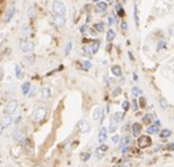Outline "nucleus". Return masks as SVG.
<instances>
[{
	"label": "nucleus",
	"mask_w": 174,
	"mask_h": 167,
	"mask_svg": "<svg viewBox=\"0 0 174 167\" xmlns=\"http://www.w3.org/2000/svg\"><path fill=\"white\" fill-rule=\"evenodd\" d=\"M52 10H53V13L55 15H64L66 13V6L63 1H60V0H55V1L53 3L52 5Z\"/></svg>",
	"instance_id": "obj_1"
},
{
	"label": "nucleus",
	"mask_w": 174,
	"mask_h": 167,
	"mask_svg": "<svg viewBox=\"0 0 174 167\" xmlns=\"http://www.w3.org/2000/svg\"><path fill=\"white\" fill-rule=\"evenodd\" d=\"M19 46H20V49L26 54L31 53L34 49V42L28 39H21L19 41Z\"/></svg>",
	"instance_id": "obj_2"
},
{
	"label": "nucleus",
	"mask_w": 174,
	"mask_h": 167,
	"mask_svg": "<svg viewBox=\"0 0 174 167\" xmlns=\"http://www.w3.org/2000/svg\"><path fill=\"white\" fill-rule=\"evenodd\" d=\"M46 114H47V112H46L45 107H38L37 109H34V112L32 113V119H33V121L39 122V121H41L46 117Z\"/></svg>",
	"instance_id": "obj_3"
},
{
	"label": "nucleus",
	"mask_w": 174,
	"mask_h": 167,
	"mask_svg": "<svg viewBox=\"0 0 174 167\" xmlns=\"http://www.w3.org/2000/svg\"><path fill=\"white\" fill-rule=\"evenodd\" d=\"M18 106H19V102H18L17 100H11V101L6 105V107H5V113L8 114V116L14 114V112L17 111Z\"/></svg>",
	"instance_id": "obj_4"
},
{
	"label": "nucleus",
	"mask_w": 174,
	"mask_h": 167,
	"mask_svg": "<svg viewBox=\"0 0 174 167\" xmlns=\"http://www.w3.org/2000/svg\"><path fill=\"white\" fill-rule=\"evenodd\" d=\"M152 144V139L148 135H139V140H138V145L141 148H145Z\"/></svg>",
	"instance_id": "obj_5"
},
{
	"label": "nucleus",
	"mask_w": 174,
	"mask_h": 167,
	"mask_svg": "<svg viewBox=\"0 0 174 167\" xmlns=\"http://www.w3.org/2000/svg\"><path fill=\"white\" fill-rule=\"evenodd\" d=\"M78 128L81 133H88L91 131V125L88 124V121L85 120V119H81L79 122H78Z\"/></svg>",
	"instance_id": "obj_6"
},
{
	"label": "nucleus",
	"mask_w": 174,
	"mask_h": 167,
	"mask_svg": "<svg viewBox=\"0 0 174 167\" xmlns=\"http://www.w3.org/2000/svg\"><path fill=\"white\" fill-rule=\"evenodd\" d=\"M14 14H15V7L11 6L10 8H7V11L5 12V15H4V22H5V24H8V22L13 19Z\"/></svg>",
	"instance_id": "obj_7"
},
{
	"label": "nucleus",
	"mask_w": 174,
	"mask_h": 167,
	"mask_svg": "<svg viewBox=\"0 0 174 167\" xmlns=\"http://www.w3.org/2000/svg\"><path fill=\"white\" fill-rule=\"evenodd\" d=\"M13 124V118H12V116H4V117H1L0 118V125H1L4 128H6V127H8V126H11Z\"/></svg>",
	"instance_id": "obj_8"
},
{
	"label": "nucleus",
	"mask_w": 174,
	"mask_h": 167,
	"mask_svg": "<svg viewBox=\"0 0 174 167\" xmlns=\"http://www.w3.org/2000/svg\"><path fill=\"white\" fill-rule=\"evenodd\" d=\"M53 22L56 27H64L66 24V18L64 15H55L53 19Z\"/></svg>",
	"instance_id": "obj_9"
},
{
	"label": "nucleus",
	"mask_w": 174,
	"mask_h": 167,
	"mask_svg": "<svg viewBox=\"0 0 174 167\" xmlns=\"http://www.w3.org/2000/svg\"><path fill=\"white\" fill-rule=\"evenodd\" d=\"M37 15H38V8H37V6L32 5V6L28 7V10H27V17H28V19L33 20V19H35Z\"/></svg>",
	"instance_id": "obj_10"
},
{
	"label": "nucleus",
	"mask_w": 174,
	"mask_h": 167,
	"mask_svg": "<svg viewBox=\"0 0 174 167\" xmlns=\"http://www.w3.org/2000/svg\"><path fill=\"white\" fill-rule=\"evenodd\" d=\"M20 33H21V35H22V37H25V38L30 37V35L32 34V29H31V26L28 25V24L22 25L21 30H20Z\"/></svg>",
	"instance_id": "obj_11"
},
{
	"label": "nucleus",
	"mask_w": 174,
	"mask_h": 167,
	"mask_svg": "<svg viewBox=\"0 0 174 167\" xmlns=\"http://www.w3.org/2000/svg\"><path fill=\"white\" fill-rule=\"evenodd\" d=\"M107 139V128L106 127H101L99 131V135H98V140L100 144H104Z\"/></svg>",
	"instance_id": "obj_12"
},
{
	"label": "nucleus",
	"mask_w": 174,
	"mask_h": 167,
	"mask_svg": "<svg viewBox=\"0 0 174 167\" xmlns=\"http://www.w3.org/2000/svg\"><path fill=\"white\" fill-rule=\"evenodd\" d=\"M51 97V88L49 87H44L40 92V100H47Z\"/></svg>",
	"instance_id": "obj_13"
},
{
	"label": "nucleus",
	"mask_w": 174,
	"mask_h": 167,
	"mask_svg": "<svg viewBox=\"0 0 174 167\" xmlns=\"http://www.w3.org/2000/svg\"><path fill=\"white\" fill-rule=\"evenodd\" d=\"M141 125L139 122H134L132 125V133H133V136H139L140 133H141Z\"/></svg>",
	"instance_id": "obj_14"
},
{
	"label": "nucleus",
	"mask_w": 174,
	"mask_h": 167,
	"mask_svg": "<svg viewBox=\"0 0 174 167\" xmlns=\"http://www.w3.org/2000/svg\"><path fill=\"white\" fill-rule=\"evenodd\" d=\"M22 138H24V131L21 128H18L13 132V139L15 141H21Z\"/></svg>",
	"instance_id": "obj_15"
},
{
	"label": "nucleus",
	"mask_w": 174,
	"mask_h": 167,
	"mask_svg": "<svg viewBox=\"0 0 174 167\" xmlns=\"http://www.w3.org/2000/svg\"><path fill=\"white\" fill-rule=\"evenodd\" d=\"M99 48H100V41L98 39H94L91 44V51H92V54H97L99 52Z\"/></svg>",
	"instance_id": "obj_16"
},
{
	"label": "nucleus",
	"mask_w": 174,
	"mask_h": 167,
	"mask_svg": "<svg viewBox=\"0 0 174 167\" xmlns=\"http://www.w3.org/2000/svg\"><path fill=\"white\" fill-rule=\"evenodd\" d=\"M102 118H104V112H102V109L101 108H95L94 111H93V119L94 120H99V119H101L102 120Z\"/></svg>",
	"instance_id": "obj_17"
},
{
	"label": "nucleus",
	"mask_w": 174,
	"mask_h": 167,
	"mask_svg": "<svg viewBox=\"0 0 174 167\" xmlns=\"http://www.w3.org/2000/svg\"><path fill=\"white\" fill-rule=\"evenodd\" d=\"M107 7H108V5H107V3L106 1H100L99 3H97V10L99 11V12H105V11H107Z\"/></svg>",
	"instance_id": "obj_18"
},
{
	"label": "nucleus",
	"mask_w": 174,
	"mask_h": 167,
	"mask_svg": "<svg viewBox=\"0 0 174 167\" xmlns=\"http://www.w3.org/2000/svg\"><path fill=\"white\" fill-rule=\"evenodd\" d=\"M111 72L113 73V75H115V77H121V74H122V71H121V68L119 67V66H112L111 67Z\"/></svg>",
	"instance_id": "obj_19"
},
{
	"label": "nucleus",
	"mask_w": 174,
	"mask_h": 167,
	"mask_svg": "<svg viewBox=\"0 0 174 167\" xmlns=\"http://www.w3.org/2000/svg\"><path fill=\"white\" fill-rule=\"evenodd\" d=\"M115 35H117V34H115V32H114L112 29H109V30L107 31V34H106L107 41H108V42H112V41L115 39Z\"/></svg>",
	"instance_id": "obj_20"
},
{
	"label": "nucleus",
	"mask_w": 174,
	"mask_h": 167,
	"mask_svg": "<svg viewBox=\"0 0 174 167\" xmlns=\"http://www.w3.org/2000/svg\"><path fill=\"white\" fill-rule=\"evenodd\" d=\"M147 133L148 134H157V133H160V128L158 125H153V126H150L147 128Z\"/></svg>",
	"instance_id": "obj_21"
},
{
	"label": "nucleus",
	"mask_w": 174,
	"mask_h": 167,
	"mask_svg": "<svg viewBox=\"0 0 174 167\" xmlns=\"http://www.w3.org/2000/svg\"><path fill=\"white\" fill-rule=\"evenodd\" d=\"M82 51H84V54L86 55L87 58H90L91 59V57H92V51H91V45L88 46V45H85L84 47H82Z\"/></svg>",
	"instance_id": "obj_22"
},
{
	"label": "nucleus",
	"mask_w": 174,
	"mask_h": 167,
	"mask_svg": "<svg viewBox=\"0 0 174 167\" xmlns=\"http://www.w3.org/2000/svg\"><path fill=\"white\" fill-rule=\"evenodd\" d=\"M117 128H118V122L112 118V119H111V124H109V128H108V131H109L111 133H114L115 131H117Z\"/></svg>",
	"instance_id": "obj_23"
},
{
	"label": "nucleus",
	"mask_w": 174,
	"mask_h": 167,
	"mask_svg": "<svg viewBox=\"0 0 174 167\" xmlns=\"http://www.w3.org/2000/svg\"><path fill=\"white\" fill-rule=\"evenodd\" d=\"M94 29H95V31L97 32H104L105 31V22H102V21H100V22H97L95 25H94Z\"/></svg>",
	"instance_id": "obj_24"
},
{
	"label": "nucleus",
	"mask_w": 174,
	"mask_h": 167,
	"mask_svg": "<svg viewBox=\"0 0 174 167\" xmlns=\"http://www.w3.org/2000/svg\"><path fill=\"white\" fill-rule=\"evenodd\" d=\"M124 117H125L124 112H115L114 116H113V119L117 121V122H120V121L124 119Z\"/></svg>",
	"instance_id": "obj_25"
},
{
	"label": "nucleus",
	"mask_w": 174,
	"mask_h": 167,
	"mask_svg": "<svg viewBox=\"0 0 174 167\" xmlns=\"http://www.w3.org/2000/svg\"><path fill=\"white\" fill-rule=\"evenodd\" d=\"M128 141H129V136H128V135L122 136V138L120 139V141H119V147H124V146H126V145L128 144Z\"/></svg>",
	"instance_id": "obj_26"
},
{
	"label": "nucleus",
	"mask_w": 174,
	"mask_h": 167,
	"mask_svg": "<svg viewBox=\"0 0 174 167\" xmlns=\"http://www.w3.org/2000/svg\"><path fill=\"white\" fill-rule=\"evenodd\" d=\"M152 121H153V116H152V114H150V113H148V114H146V116H145V117L142 118V122H143V124H146V125H150Z\"/></svg>",
	"instance_id": "obj_27"
},
{
	"label": "nucleus",
	"mask_w": 174,
	"mask_h": 167,
	"mask_svg": "<svg viewBox=\"0 0 174 167\" xmlns=\"http://www.w3.org/2000/svg\"><path fill=\"white\" fill-rule=\"evenodd\" d=\"M30 90H31L30 84H28V82H24V84H22V86H21V91H22V93L26 95V94H28Z\"/></svg>",
	"instance_id": "obj_28"
},
{
	"label": "nucleus",
	"mask_w": 174,
	"mask_h": 167,
	"mask_svg": "<svg viewBox=\"0 0 174 167\" xmlns=\"http://www.w3.org/2000/svg\"><path fill=\"white\" fill-rule=\"evenodd\" d=\"M14 72H15V77L17 78H22V70H21V67L18 64L14 65Z\"/></svg>",
	"instance_id": "obj_29"
},
{
	"label": "nucleus",
	"mask_w": 174,
	"mask_h": 167,
	"mask_svg": "<svg viewBox=\"0 0 174 167\" xmlns=\"http://www.w3.org/2000/svg\"><path fill=\"white\" fill-rule=\"evenodd\" d=\"M115 11H117V13H118L119 17H124V15H125L124 8H122V6H121L120 4H117V5H115Z\"/></svg>",
	"instance_id": "obj_30"
},
{
	"label": "nucleus",
	"mask_w": 174,
	"mask_h": 167,
	"mask_svg": "<svg viewBox=\"0 0 174 167\" xmlns=\"http://www.w3.org/2000/svg\"><path fill=\"white\" fill-rule=\"evenodd\" d=\"M88 30H90V27L87 26L86 24H85V25H81L80 29H79V31H80V33H81L82 35H85L86 33H88Z\"/></svg>",
	"instance_id": "obj_31"
},
{
	"label": "nucleus",
	"mask_w": 174,
	"mask_h": 167,
	"mask_svg": "<svg viewBox=\"0 0 174 167\" xmlns=\"http://www.w3.org/2000/svg\"><path fill=\"white\" fill-rule=\"evenodd\" d=\"M121 92H122V90H121L120 87L114 88L113 92H112V97H113V98H117V97H119V95L121 94Z\"/></svg>",
	"instance_id": "obj_32"
},
{
	"label": "nucleus",
	"mask_w": 174,
	"mask_h": 167,
	"mask_svg": "<svg viewBox=\"0 0 174 167\" xmlns=\"http://www.w3.org/2000/svg\"><path fill=\"white\" fill-rule=\"evenodd\" d=\"M72 46H73L72 41H68V42L66 44V47H65V54H66V55H68V54L71 53V51H72Z\"/></svg>",
	"instance_id": "obj_33"
},
{
	"label": "nucleus",
	"mask_w": 174,
	"mask_h": 167,
	"mask_svg": "<svg viewBox=\"0 0 174 167\" xmlns=\"http://www.w3.org/2000/svg\"><path fill=\"white\" fill-rule=\"evenodd\" d=\"M172 135V131L171 129H164L161 133H160V136L161 138H168Z\"/></svg>",
	"instance_id": "obj_34"
},
{
	"label": "nucleus",
	"mask_w": 174,
	"mask_h": 167,
	"mask_svg": "<svg viewBox=\"0 0 174 167\" xmlns=\"http://www.w3.org/2000/svg\"><path fill=\"white\" fill-rule=\"evenodd\" d=\"M160 107L162 109H166L168 107V102H167V100L165 98H160Z\"/></svg>",
	"instance_id": "obj_35"
},
{
	"label": "nucleus",
	"mask_w": 174,
	"mask_h": 167,
	"mask_svg": "<svg viewBox=\"0 0 174 167\" xmlns=\"http://www.w3.org/2000/svg\"><path fill=\"white\" fill-rule=\"evenodd\" d=\"M107 150H108V146H107V145H105V144H101V145H100V147L97 150V152H98V154H99V153H104V152H106Z\"/></svg>",
	"instance_id": "obj_36"
},
{
	"label": "nucleus",
	"mask_w": 174,
	"mask_h": 167,
	"mask_svg": "<svg viewBox=\"0 0 174 167\" xmlns=\"http://www.w3.org/2000/svg\"><path fill=\"white\" fill-rule=\"evenodd\" d=\"M141 94V90L139 88V87H133L132 88V95L133 97H138V95H140Z\"/></svg>",
	"instance_id": "obj_37"
},
{
	"label": "nucleus",
	"mask_w": 174,
	"mask_h": 167,
	"mask_svg": "<svg viewBox=\"0 0 174 167\" xmlns=\"http://www.w3.org/2000/svg\"><path fill=\"white\" fill-rule=\"evenodd\" d=\"M166 46H167V42H166V41H164V40H161V41H159V42H158V49H159V51H160V49L166 48Z\"/></svg>",
	"instance_id": "obj_38"
},
{
	"label": "nucleus",
	"mask_w": 174,
	"mask_h": 167,
	"mask_svg": "<svg viewBox=\"0 0 174 167\" xmlns=\"http://www.w3.org/2000/svg\"><path fill=\"white\" fill-rule=\"evenodd\" d=\"M138 13H139V11H138V6L135 5V6H134V20H135L136 24H139V15H138Z\"/></svg>",
	"instance_id": "obj_39"
},
{
	"label": "nucleus",
	"mask_w": 174,
	"mask_h": 167,
	"mask_svg": "<svg viewBox=\"0 0 174 167\" xmlns=\"http://www.w3.org/2000/svg\"><path fill=\"white\" fill-rule=\"evenodd\" d=\"M25 61L27 63V64H33V61H34V59H33V57H32V55H26V57H25Z\"/></svg>",
	"instance_id": "obj_40"
},
{
	"label": "nucleus",
	"mask_w": 174,
	"mask_h": 167,
	"mask_svg": "<svg viewBox=\"0 0 174 167\" xmlns=\"http://www.w3.org/2000/svg\"><path fill=\"white\" fill-rule=\"evenodd\" d=\"M84 66H85V68H87V70H88V68H92L93 67V65H92V63L90 61V60H84Z\"/></svg>",
	"instance_id": "obj_41"
},
{
	"label": "nucleus",
	"mask_w": 174,
	"mask_h": 167,
	"mask_svg": "<svg viewBox=\"0 0 174 167\" xmlns=\"http://www.w3.org/2000/svg\"><path fill=\"white\" fill-rule=\"evenodd\" d=\"M112 141H113V143H114L115 145H117V144H118V143L120 141V136H119L118 134H115V135H113V136H112Z\"/></svg>",
	"instance_id": "obj_42"
},
{
	"label": "nucleus",
	"mask_w": 174,
	"mask_h": 167,
	"mask_svg": "<svg viewBox=\"0 0 174 167\" xmlns=\"http://www.w3.org/2000/svg\"><path fill=\"white\" fill-rule=\"evenodd\" d=\"M132 105H133V106H132L133 111H134V112H136V111H138V108H139V102H138V101L134 99V100H133V102H132Z\"/></svg>",
	"instance_id": "obj_43"
},
{
	"label": "nucleus",
	"mask_w": 174,
	"mask_h": 167,
	"mask_svg": "<svg viewBox=\"0 0 174 167\" xmlns=\"http://www.w3.org/2000/svg\"><path fill=\"white\" fill-rule=\"evenodd\" d=\"M128 108H129V102H128L127 100H125V101L122 102V109H124V111H127Z\"/></svg>",
	"instance_id": "obj_44"
},
{
	"label": "nucleus",
	"mask_w": 174,
	"mask_h": 167,
	"mask_svg": "<svg viewBox=\"0 0 174 167\" xmlns=\"http://www.w3.org/2000/svg\"><path fill=\"white\" fill-rule=\"evenodd\" d=\"M145 102H146V100H145V97H140V106L141 107H146V104H145Z\"/></svg>",
	"instance_id": "obj_45"
},
{
	"label": "nucleus",
	"mask_w": 174,
	"mask_h": 167,
	"mask_svg": "<svg viewBox=\"0 0 174 167\" xmlns=\"http://www.w3.org/2000/svg\"><path fill=\"white\" fill-rule=\"evenodd\" d=\"M114 22H115V18H114L113 15H109V17H108V25L111 26V25H113Z\"/></svg>",
	"instance_id": "obj_46"
},
{
	"label": "nucleus",
	"mask_w": 174,
	"mask_h": 167,
	"mask_svg": "<svg viewBox=\"0 0 174 167\" xmlns=\"http://www.w3.org/2000/svg\"><path fill=\"white\" fill-rule=\"evenodd\" d=\"M120 26H121V30H124V31H126V30L128 29V24H127L126 21H122Z\"/></svg>",
	"instance_id": "obj_47"
},
{
	"label": "nucleus",
	"mask_w": 174,
	"mask_h": 167,
	"mask_svg": "<svg viewBox=\"0 0 174 167\" xmlns=\"http://www.w3.org/2000/svg\"><path fill=\"white\" fill-rule=\"evenodd\" d=\"M166 150H168V151H174V143L168 144V145L166 146Z\"/></svg>",
	"instance_id": "obj_48"
},
{
	"label": "nucleus",
	"mask_w": 174,
	"mask_h": 167,
	"mask_svg": "<svg viewBox=\"0 0 174 167\" xmlns=\"http://www.w3.org/2000/svg\"><path fill=\"white\" fill-rule=\"evenodd\" d=\"M90 157H91V153H86V154L82 157V160H84V161H87V160L90 159Z\"/></svg>",
	"instance_id": "obj_49"
},
{
	"label": "nucleus",
	"mask_w": 174,
	"mask_h": 167,
	"mask_svg": "<svg viewBox=\"0 0 174 167\" xmlns=\"http://www.w3.org/2000/svg\"><path fill=\"white\" fill-rule=\"evenodd\" d=\"M127 152H129V147H125V148H122V153H124V154H126Z\"/></svg>",
	"instance_id": "obj_50"
},
{
	"label": "nucleus",
	"mask_w": 174,
	"mask_h": 167,
	"mask_svg": "<svg viewBox=\"0 0 174 167\" xmlns=\"http://www.w3.org/2000/svg\"><path fill=\"white\" fill-rule=\"evenodd\" d=\"M128 57H129V60H131V61H133V60H134V58H133V54H132L131 52H128Z\"/></svg>",
	"instance_id": "obj_51"
},
{
	"label": "nucleus",
	"mask_w": 174,
	"mask_h": 167,
	"mask_svg": "<svg viewBox=\"0 0 174 167\" xmlns=\"http://www.w3.org/2000/svg\"><path fill=\"white\" fill-rule=\"evenodd\" d=\"M3 132H4V127H3L1 125H0V135L3 134Z\"/></svg>",
	"instance_id": "obj_52"
},
{
	"label": "nucleus",
	"mask_w": 174,
	"mask_h": 167,
	"mask_svg": "<svg viewBox=\"0 0 174 167\" xmlns=\"http://www.w3.org/2000/svg\"><path fill=\"white\" fill-rule=\"evenodd\" d=\"M133 79H134V80H138V75H136V74H135V73H134V74H133Z\"/></svg>",
	"instance_id": "obj_53"
},
{
	"label": "nucleus",
	"mask_w": 174,
	"mask_h": 167,
	"mask_svg": "<svg viewBox=\"0 0 174 167\" xmlns=\"http://www.w3.org/2000/svg\"><path fill=\"white\" fill-rule=\"evenodd\" d=\"M155 125H158V126H160V121H159V120H157V121H155Z\"/></svg>",
	"instance_id": "obj_54"
},
{
	"label": "nucleus",
	"mask_w": 174,
	"mask_h": 167,
	"mask_svg": "<svg viewBox=\"0 0 174 167\" xmlns=\"http://www.w3.org/2000/svg\"><path fill=\"white\" fill-rule=\"evenodd\" d=\"M92 1H94V3H99L100 0H92Z\"/></svg>",
	"instance_id": "obj_55"
},
{
	"label": "nucleus",
	"mask_w": 174,
	"mask_h": 167,
	"mask_svg": "<svg viewBox=\"0 0 174 167\" xmlns=\"http://www.w3.org/2000/svg\"><path fill=\"white\" fill-rule=\"evenodd\" d=\"M106 1H108V3H113L114 0H106Z\"/></svg>",
	"instance_id": "obj_56"
}]
</instances>
